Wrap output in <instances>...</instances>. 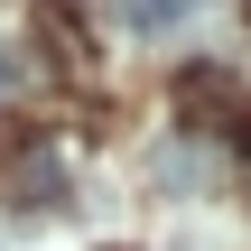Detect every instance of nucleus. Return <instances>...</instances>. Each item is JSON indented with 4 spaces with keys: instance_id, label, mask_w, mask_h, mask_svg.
<instances>
[{
    "instance_id": "20e7f679",
    "label": "nucleus",
    "mask_w": 251,
    "mask_h": 251,
    "mask_svg": "<svg viewBox=\"0 0 251 251\" xmlns=\"http://www.w3.org/2000/svg\"><path fill=\"white\" fill-rule=\"evenodd\" d=\"M37 37H47V56H56V65H84V28H75V9H65V0H37Z\"/></svg>"
},
{
    "instance_id": "7ed1b4c3",
    "label": "nucleus",
    "mask_w": 251,
    "mask_h": 251,
    "mask_svg": "<svg viewBox=\"0 0 251 251\" xmlns=\"http://www.w3.org/2000/svg\"><path fill=\"white\" fill-rule=\"evenodd\" d=\"M196 9H205V0H121V28H130V37H177Z\"/></svg>"
},
{
    "instance_id": "0eeeda50",
    "label": "nucleus",
    "mask_w": 251,
    "mask_h": 251,
    "mask_svg": "<svg viewBox=\"0 0 251 251\" xmlns=\"http://www.w3.org/2000/svg\"><path fill=\"white\" fill-rule=\"evenodd\" d=\"M19 84H28V56H19V47H0V93H19Z\"/></svg>"
},
{
    "instance_id": "f03ea898",
    "label": "nucleus",
    "mask_w": 251,
    "mask_h": 251,
    "mask_svg": "<svg viewBox=\"0 0 251 251\" xmlns=\"http://www.w3.org/2000/svg\"><path fill=\"white\" fill-rule=\"evenodd\" d=\"M9 196H19V205H56V196H65V168H56L47 149H19V158H9Z\"/></svg>"
},
{
    "instance_id": "423d86ee",
    "label": "nucleus",
    "mask_w": 251,
    "mask_h": 251,
    "mask_svg": "<svg viewBox=\"0 0 251 251\" xmlns=\"http://www.w3.org/2000/svg\"><path fill=\"white\" fill-rule=\"evenodd\" d=\"M19 149H37V130L28 121H0V158H19Z\"/></svg>"
},
{
    "instance_id": "f257e3e1",
    "label": "nucleus",
    "mask_w": 251,
    "mask_h": 251,
    "mask_svg": "<svg viewBox=\"0 0 251 251\" xmlns=\"http://www.w3.org/2000/svg\"><path fill=\"white\" fill-rule=\"evenodd\" d=\"M242 93H233V75L224 65H186L177 75V112H196V121H214V112H233Z\"/></svg>"
},
{
    "instance_id": "39448f33",
    "label": "nucleus",
    "mask_w": 251,
    "mask_h": 251,
    "mask_svg": "<svg viewBox=\"0 0 251 251\" xmlns=\"http://www.w3.org/2000/svg\"><path fill=\"white\" fill-rule=\"evenodd\" d=\"M149 177H158V186H196V177H205V158H196V149H158V158H149Z\"/></svg>"
}]
</instances>
